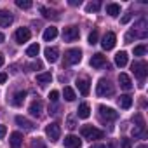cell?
I'll return each mask as SVG.
<instances>
[{
	"instance_id": "7",
	"label": "cell",
	"mask_w": 148,
	"mask_h": 148,
	"mask_svg": "<svg viewBox=\"0 0 148 148\" xmlns=\"http://www.w3.org/2000/svg\"><path fill=\"white\" fill-rule=\"evenodd\" d=\"M115 42H117V35H115L113 32H108V33H105V37H103V40H101V47H103L105 51H110V49L115 47Z\"/></svg>"
},
{
	"instance_id": "30",
	"label": "cell",
	"mask_w": 148,
	"mask_h": 148,
	"mask_svg": "<svg viewBox=\"0 0 148 148\" xmlns=\"http://www.w3.org/2000/svg\"><path fill=\"white\" fill-rule=\"evenodd\" d=\"M96 42H98V32L94 30V32H91V33H89V44H91V45H94Z\"/></svg>"
},
{
	"instance_id": "2",
	"label": "cell",
	"mask_w": 148,
	"mask_h": 148,
	"mask_svg": "<svg viewBox=\"0 0 148 148\" xmlns=\"http://www.w3.org/2000/svg\"><path fill=\"white\" fill-rule=\"evenodd\" d=\"M96 94L98 96H110V94H113V86L106 80V79H99V82H98V86H96Z\"/></svg>"
},
{
	"instance_id": "29",
	"label": "cell",
	"mask_w": 148,
	"mask_h": 148,
	"mask_svg": "<svg viewBox=\"0 0 148 148\" xmlns=\"http://www.w3.org/2000/svg\"><path fill=\"white\" fill-rule=\"evenodd\" d=\"M16 5H18L19 9H30L33 4L30 2V0H16Z\"/></svg>"
},
{
	"instance_id": "5",
	"label": "cell",
	"mask_w": 148,
	"mask_h": 148,
	"mask_svg": "<svg viewBox=\"0 0 148 148\" xmlns=\"http://www.w3.org/2000/svg\"><path fill=\"white\" fill-rule=\"evenodd\" d=\"M45 134H47V138H49L51 141H58L59 136H61V127H59L56 122H52V124H49V125L45 127Z\"/></svg>"
},
{
	"instance_id": "40",
	"label": "cell",
	"mask_w": 148,
	"mask_h": 148,
	"mask_svg": "<svg viewBox=\"0 0 148 148\" xmlns=\"http://www.w3.org/2000/svg\"><path fill=\"white\" fill-rule=\"evenodd\" d=\"M7 80V73H0V84H4Z\"/></svg>"
},
{
	"instance_id": "11",
	"label": "cell",
	"mask_w": 148,
	"mask_h": 148,
	"mask_svg": "<svg viewBox=\"0 0 148 148\" xmlns=\"http://www.w3.org/2000/svg\"><path fill=\"white\" fill-rule=\"evenodd\" d=\"M44 54H45V59H47L49 63H56V61L59 59V49H58V47H47Z\"/></svg>"
},
{
	"instance_id": "44",
	"label": "cell",
	"mask_w": 148,
	"mask_h": 148,
	"mask_svg": "<svg viewBox=\"0 0 148 148\" xmlns=\"http://www.w3.org/2000/svg\"><path fill=\"white\" fill-rule=\"evenodd\" d=\"M0 42H4V35L2 33H0Z\"/></svg>"
},
{
	"instance_id": "32",
	"label": "cell",
	"mask_w": 148,
	"mask_h": 148,
	"mask_svg": "<svg viewBox=\"0 0 148 148\" xmlns=\"http://www.w3.org/2000/svg\"><path fill=\"white\" fill-rule=\"evenodd\" d=\"M120 148H132V143H131V139H129V138H124V139H120Z\"/></svg>"
},
{
	"instance_id": "43",
	"label": "cell",
	"mask_w": 148,
	"mask_h": 148,
	"mask_svg": "<svg viewBox=\"0 0 148 148\" xmlns=\"http://www.w3.org/2000/svg\"><path fill=\"white\" fill-rule=\"evenodd\" d=\"M4 61H5V58H4V54H0V66L4 64Z\"/></svg>"
},
{
	"instance_id": "13",
	"label": "cell",
	"mask_w": 148,
	"mask_h": 148,
	"mask_svg": "<svg viewBox=\"0 0 148 148\" xmlns=\"http://www.w3.org/2000/svg\"><path fill=\"white\" fill-rule=\"evenodd\" d=\"M119 84H120V87L125 89V91L132 89V82H131V77L127 75V73H120V75H119Z\"/></svg>"
},
{
	"instance_id": "27",
	"label": "cell",
	"mask_w": 148,
	"mask_h": 148,
	"mask_svg": "<svg viewBox=\"0 0 148 148\" xmlns=\"http://www.w3.org/2000/svg\"><path fill=\"white\" fill-rule=\"evenodd\" d=\"M38 52H40V45H38V44H32V45L26 49V56H30V58H35Z\"/></svg>"
},
{
	"instance_id": "12",
	"label": "cell",
	"mask_w": 148,
	"mask_h": 148,
	"mask_svg": "<svg viewBox=\"0 0 148 148\" xmlns=\"http://www.w3.org/2000/svg\"><path fill=\"white\" fill-rule=\"evenodd\" d=\"M42 110H44V103L40 101V99H35V101H32V105H30V113L33 115V117H40L42 115Z\"/></svg>"
},
{
	"instance_id": "33",
	"label": "cell",
	"mask_w": 148,
	"mask_h": 148,
	"mask_svg": "<svg viewBox=\"0 0 148 148\" xmlns=\"http://www.w3.org/2000/svg\"><path fill=\"white\" fill-rule=\"evenodd\" d=\"M40 12L44 14V18H51V16H54V12L51 11V9H47V7H40ZM56 18V16H54Z\"/></svg>"
},
{
	"instance_id": "17",
	"label": "cell",
	"mask_w": 148,
	"mask_h": 148,
	"mask_svg": "<svg viewBox=\"0 0 148 148\" xmlns=\"http://www.w3.org/2000/svg\"><path fill=\"white\" fill-rule=\"evenodd\" d=\"M127 58H129V56H127V52H125V51L117 52V54H115V64H117V66H120V68H124V66L127 64Z\"/></svg>"
},
{
	"instance_id": "18",
	"label": "cell",
	"mask_w": 148,
	"mask_h": 148,
	"mask_svg": "<svg viewBox=\"0 0 148 148\" xmlns=\"http://www.w3.org/2000/svg\"><path fill=\"white\" fill-rule=\"evenodd\" d=\"M77 115H79V119H89V115H91V106H89V103H82V105L79 106V110H77Z\"/></svg>"
},
{
	"instance_id": "8",
	"label": "cell",
	"mask_w": 148,
	"mask_h": 148,
	"mask_svg": "<svg viewBox=\"0 0 148 148\" xmlns=\"http://www.w3.org/2000/svg\"><path fill=\"white\" fill-rule=\"evenodd\" d=\"M132 71H134V75L138 77V79H145L146 77V73H148V70H146V63H143V61H136V63H132Z\"/></svg>"
},
{
	"instance_id": "41",
	"label": "cell",
	"mask_w": 148,
	"mask_h": 148,
	"mask_svg": "<svg viewBox=\"0 0 148 148\" xmlns=\"http://www.w3.org/2000/svg\"><path fill=\"white\" fill-rule=\"evenodd\" d=\"M91 148H106V146H105V145H101V143H98V145H92Z\"/></svg>"
},
{
	"instance_id": "25",
	"label": "cell",
	"mask_w": 148,
	"mask_h": 148,
	"mask_svg": "<svg viewBox=\"0 0 148 148\" xmlns=\"http://www.w3.org/2000/svg\"><path fill=\"white\" fill-rule=\"evenodd\" d=\"M51 80H52V75H51L49 71H45V73H38V75H37V82H38L40 86H45V84H49Z\"/></svg>"
},
{
	"instance_id": "36",
	"label": "cell",
	"mask_w": 148,
	"mask_h": 148,
	"mask_svg": "<svg viewBox=\"0 0 148 148\" xmlns=\"http://www.w3.org/2000/svg\"><path fill=\"white\" fill-rule=\"evenodd\" d=\"M5 134H7V127H5L4 124H0V139H4Z\"/></svg>"
},
{
	"instance_id": "1",
	"label": "cell",
	"mask_w": 148,
	"mask_h": 148,
	"mask_svg": "<svg viewBox=\"0 0 148 148\" xmlns=\"http://www.w3.org/2000/svg\"><path fill=\"white\" fill-rule=\"evenodd\" d=\"M80 132H82V136L86 138V139H101L103 136H105V132L103 131H99V129H96V127H92V125H84L82 129H80Z\"/></svg>"
},
{
	"instance_id": "20",
	"label": "cell",
	"mask_w": 148,
	"mask_h": 148,
	"mask_svg": "<svg viewBox=\"0 0 148 148\" xmlns=\"http://www.w3.org/2000/svg\"><path fill=\"white\" fill-rule=\"evenodd\" d=\"M77 87H79V91H80L82 96H87V94H89V80H87V79L77 80Z\"/></svg>"
},
{
	"instance_id": "14",
	"label": "cell",
	"mask_w": 148,
	"mask_h": 148,
	"mask_svg": "<svg viewBox=\"0 0 148 148\" xmlns=\"http://www.w3.org/2000/svg\"><path fill=\"white\" fill-rule=\"evenodd\" d=\"M12 21H14V18L9 11H0V26H9V25H12Z\"/></svg>"
},
{
	"instance_id": "9",
	"label": "cell",
	"mask_w": 148,
	"mask_h": 148,
	"mask_svg": "<svg viewBox=\"0 0 148 148\" xmlns=\"http://www.w3.org/2000/svg\"><path fill=\"white\" fill-rule=\"evenodd\" d=\"M14 37H16V42H18V44H23V42H28V40H30L32 32H30V28H18Z\"/></svg>"
},
{
	"instance_id": "35",
	"label": "cell",
	"mask_w": 148,
	"mask_h": 148,
	"mask_svg": "<svg viewBox=\"0 0 148 148\" xmlns=\"http://www.w3.org/2000/svg\"><path fill=\"white\" fill-rule=\"evenodd\" d=\"M28 68H32V70H42V63L37 59V61H33L32 64H28Z\"/></svg>"
},
{
	"instance_id": "10",
	"label": "cell",
	"mask_w": 148,
	"mask_h": 148,
	"mask_svg": "<svg viewBox=\"0 0 148 148\" xmlns=\"http://www.w3.org/2000/svg\"><path fill=\"white\" fill-rule=\"evenodd\" d=\"M64 146H66V148H80V146H82V141L79 139V136L70 134V136L64 138Z\"/></svg>"
},
{
	"instance_id": "15",
	"label": "cell",
	"mask_w": 148,
	"mask_h": 148,
	"mask_svg": "<svg viewBox=\"0 0 148 148\" xmlns=\"http://www.w3.org/2000/svg\"><path fill=\"white\" fill-rule=\"evenodd\" d=\"M105 63H106V58H105L103 54H99V52L91 58V66H92V68H101Z\"/></svg>"
},
{
	"instance_id": "16",
	"label": "cell",
	"mask_w": 148,
	"mask_h": 148,
	"mask_svg": "<svg viewBox=\"0 0 148 148\" xmlns=\"http://www.w3.org/2000/svg\"><path fill=\"white\" fill-rule=\"evenodd\" d=\"M9 143H11V148H19L23 145V134L21 132H12Z\"/></svg>"
},
{
	"instance_id": "4",
	"label": "cell",
	"mask_w": 148,
	"mask_h": 148,
	"mask_svg": "<svg viewBox=\"0 0 148 148\" xmlns=\"http://www.w3.org/2000/svg\"><path fill=\"white\" fill-rule=\"evenodd\" d=\"M98 110H99V117H101V120H115V119L119 117V113H117L113 108H110V106L101 105Z\"/></svg>"
},
{
	"instance_id": "26",
	"label": "cell",
	"mask_w": 148,
	"mask_h": 148,
	"mask_svg": "<svg viewBox=\"0 0 148 148\" xmlns=\"http://www.w3.org/2000/svg\"><path fill=\"white\" fill-rule=\"evenodd\" d=\"M63 96H64V99H66V101H75V98H77L75 91H73L71 87H64V91H63Z\"/></svg>"
},
{
	"instance_id": "42",
	"label": "cell",
	"mask_w": 148,
	"mask_h": 148,
	"mask_svg": "<svg viewBox=\"0 0 148 148\" xmlns=\"http://www.w3.org/2000/svg\"><path fill=\"white\" fill-rule=\"evenodd\" d=\"M80 4V0H79V2H77V0H70V5H79Z\"/></svg>"
},
{
	"instance_id": "28",
	"label": "cell",
	"mask_w": 148,
	"mask_h": 148,
	"mask_svg": "<svg viewBox=\"0 0 148 148\" xmlns=\"http://www.w3.org/2000/svg\"><path fill=\"white\" fill-rule=\"evenodd\" d=\"M99 7H101L99 2H91V4L86 5V11H87V12H96V11H99Z\"/></svg>"
},
{
	"instance_id": "39",
	"label": "cell",
	"mask_w": 148,
	"mask_h": 148,
	"mask_svg": "<svg viewBox=\"0 0 148 148\" xmlns=\"http://www.w3.org/2000/svg\"><path fill=\"white\" fill-rule=\"evenodd\" d=\"M132 120H134L138 125H143V119H141V115H139V113H138V115H134V119H132Z\"/></svg>"
},
{
	"instance_id": "38",
	"label": "cell",
	"mask_w": 148,
	"mask_h": 148,
	"mask_svg": "<svg viewBox=\"0 0 148 148\" xmlns=\"http://www.w3.org/2000/svg\"><path fill=\"white\" fill-rule=\"evenodd\" d=\"M131 18H132V14H125V16L120 19V23H122V25H125V23H129V21H131Z\"/></svg>"
},
{
	"instance_id": "37",
	"label": "cell",
	"mask_w": 148,
	"mask_h": 148,
	"mask_svg": "<svg viewBox=\"0 0 148 148\" xmlns=\"http://www.w3.org/2000/svg\"><path fill=\"white\" fill-rule=\"evenodd\" d=\"M66 124H68V127H70V129H75V127H77L75 119H68V120H66Z\"/></svg>"
},
{
	"instance_id": "21",
	"label": "cell",
	"mask_w": 148,
	"mask_h": 148,
	"mask_svg": "<svg viewBox=\"0 0 148 148\" xmlns=\"http://www.w3.org/2000/svg\"><path fill=\"white\" fill-rule=\"evenodd\" d=\"M25 98H26V92H25V91H18V92L12 96L11 103H12L14 106H21V105H23V101H25Z\"/></svg>"
},
{
	"instance_id": "22",
	"label": "cell",
	"mask_w": 148,
	"mask_h": 148,
	"mask_svg": "<svg viewBox=\"0 0 148 148\" xmlns=\"http://www.w3.org/2000/svg\"><path fill=\"white\" fill-rule=\"evenodd\" d=\"M119 106H120V108H124V110L131 108V106H132V98H131V96H127V94H122V96L119 98Z\"/></svg>"
},
{
	"instance_id": "3",
	"label": "cell",
	"mask_w": 148,
	"mask_h": 148,
	"mask_svg": "<svg viewBox=\"0 0 148 148\" xmlns=\"http://www.w3.org/2000/svg\"><path fill=\"white\" fill-rule=\"evenodd\" d=\"M79 35H80V32H79L77 26H66V28L63 30V40H64V42H73V40H77Z\"/></svg>"
},
{
	"instance_id": "34",
	"label": "cell",
	"mask_w": 148,
	"mask_h": 148,
	"mask_svg": "<svg viewBox=\"0 0 148 148\" xmlns=\"http://www.w3.org/2000/svg\"><path fill=\"white\" fill-rule=\"evenodd\" d=\"M49 99H51L52 103H56V101L59 99V92H58V91H51V92H49Z\"/></svg>"
},
{
	"instance_id": "31",
	"label": "cell",
	"mask_w": 148,
	"mask_h": 148,
	"mask_svg": "<svg viewBox=\"0 0 148 148\" xmlns=\"http://www.w3.org/2000/svg\"><path fill=\"white\" fill-rule=\"evenodd\" d=\"M146 52V47L145 45H138V47H134V56H143Z\"/></svg>"
},
{
	"instance_id": "24",
	"label": "cell",
	"mask_w": 148,
	"mask_h": 148,
	"mask_svg": "<svg viewBox=\"0 0 148 148\" xmlns=\"http://www.w3.org/2000/svg\"><path fill=\"white\" fill-rule=\"evenodd\" d=\"M106 14L112 16V18H117L120 14V5L119 4H108L106 5Z\"/></svg>"
},
{
	"instance_id": "6",
	"label": "cell",
	"mask_w": 148,
	"mask_h": 148,
	"mask_svg": "<svg viewBox=\"0 0 148 148\" xmlns=\"http://www.w3.org/2000/svg\"><path fill=\"white\" fill-rule=\"evenodd\" d=\"M64 58H66V61L70 64H77L82 59V51L80 49H68L66 54H64Z\"/></svg>"
},
{
	"instance_id": "45",
	"label": "cell",
	"mask_w": 148,
	"mask_h": 148,
	"mask_svg": "<svg viewBox=\"0 0 148 148\" xmlns=\"http://www.w3.org/2000/svg\"><path fill=\"white\" fill-rule=\"evenodd\" d=\"M138 148H146V146H145V145H139V146H138Z\"/></svg>"
},
{
	"instance_id": "19",
	"label": "cell",
	"mask_w": 148,
	"mask_h": 148,
	"mask_svg": "<svg viewBox=\"0 0 148 148\" xmlns=\"http://www.w3.org/2000/svg\"><path fill=\"white\" fill-rule=\"evenodd\" d=\"M56 37H58V28H56V26H49V28H45V32H44V40H45V42L54 40Z\"/></svg>"
},
{
	"instance_id": "23",
	"label": "cell",
	"mask_w": 148,
	"mask_h": 148,
	"mask_svg": "<svg viewBox=\"0 0 148 148\" xmlns=\"http://www.w3.org/2000/svg\"><path fill=\"white\" fill-rule=\"evenodd\" d=\"M16 124H18L19 127H23V129H28V131H32V129L35 127L28 119H25V117H21V115H18V117H16Z\"/></svg>"
}]
</instances>
